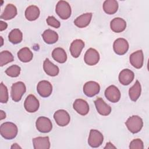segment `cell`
Returning <instances> with one entry per match:
<instances>
[{"mask_svg":"<svg viewBox=\"0 0 149 149\" xmlns=\"http://www.w3.org/2000/svg\"><path fill=\"white\" fill-rule=\"evenodd\" d=\"M53 59L60 63H65L67 60V54L65 51L60 47L55 48L52 52Z\"/></svg>","mask_w":149,"mask_h":149,"instance_id":"4316f807","label":"cell"},{"mask_svg":"<svg viewBox=\"0 0 149 149\" xmlns=\"http://www.w3.org/2000/svg\"><path fill=\"white\" fill-rule=\"evenodd\" d=\"M114 52L119 55H124L129 49V43L127 41L123 38L116 39L113 44Z\"/></svg>","mask_w":149,"mask_h":149,"instance_id":"30bf717a","label":"cell"},{"mask_svg":"<svg viewBox=\"0 0 149 149\" xmlns=\"http://www.w3.org/2000/svg\"><path fill=\"white\" fill-rule=\"evenodd\" d=\"M40 107V102L37 98L33 94L29 95L24 102L25 109L30 113L36 112Z\"/></svg>","mask_w":149,"mask_h":149,"instance_id":"ba28073f","label":"cell"},{"mask_svg":"<svg viewBox=\"0 0 149 149\" xmlns=\"http://www.w3.org/2000/svg\"><path fill=\"white\" fill-rule=\"evenodd\" d=\"M103 9L106 13L113 15L118 9V3L115 0H106L103 3Z\"/></svg>","mask_w":149,"mask_h":149,"instance_id":"484cf974","label":"cell"},{"mask_svg":"<svg viewBox=\"0 0 149 149\" xmlns=\"http://www.w3.org/2000/svg\"><path fill=\"white\" fill-rule=\"evenodd\" d=\"M37 130L41 133H48L52 129V124L51 120L45 116L39 117L36 122Z\"/></svg>","mask_w":149,"mask_h":149,"instance_id":"52a82bcc","label":"cell"},{"mask_svg":"<svg viewBox=\"0 0 149 149\" xmlns=\"http://www.w3.org/2000/svg\"><path fill=\"white\" fill-rule=\"evenodd\" d=\"M85 63L89 66L96 65L100 61V54L98 52L92 48L87 50L84 56Z\"/></svg>","mask_w":149,"mask_h":149,"instance_id":"9c48e42d","label":"cell"},{"mask_svg":"<svg viewBox=\"0 0 149 149\" xmlns=\"http://www.w3.org/2000/svg\"><path fill=\"white\" fill-rule=\"evenodd\" d=\"M42 37L47 44H52L55 43L58 40V34L55 31L47 29L42 34Z\"/></svg>","mask_w":149,"mask_h":149,"instance_id":"d4e9b609","label":"cell"},{"mask_svg":"<svg viewBox=\"0 0 149 149\" xmlns=\"http://www.w3.org/2000/svg\"><path fill=\"white\" fill-rule=\"evenodd\" d=\"M7 26H8V24L6 23H5V22H3L2 20H1V22H0V30L1 31L5 30L7 28Z\"/></svg>","mask_w":149,"mask_h":149,"instance_id":"d590c367","label":"cell"},{"mask_svg":"<svg viewBox=\"0 0 149 149\" xmlns=\"http://www.w3.org/2000/svg\"><path fill=\"white\" fill-rule=\"evenodd\" d=\"M26 91V87L23 82L17 81L13 83L11 87L10 92V95L12 100L15 102L20 101Z\"/></svg>","mask_w":149,"mask_h":149,"instance_id":"277c9868","label":"cell"},{"mask_svg":"<svg viewBox=\"0 0 149 149\" xmlns=\"http://www.w3.org/2000/svg\"><path fill=\"white\" fill-rule=\"evenodd\" d=\"M18 129L17 126L10 122L3 123L0 127V133L2 137L6 140L14 139L17 134Z\"/></svg>","mask_w":149,"mask_h":149,"instance_id":"6da1fadb","label":"cell"},{"mask_svg":"<svg viewBox=\"0 0 149 149\" xmlns=\"http://www.w3.org/2000/svg\"><path fill=\"white\" fill-rule=\"evenodd\" d=\"M8 91L6 86L1 82L0 84V102L1 103H6L8 101Z\"/></svg>","mask_w":149,"mask_h":149,"instance_id":"d6a6232c","label":"cell"},{"mask_svg":"<svg viewBox=\"0 0 149 149\" xmlns=\"http://www.w3.org/2000/svg\"><path fill=\"white\" fill-rule=\"evenodd\" d=\"M17 57L23 62H29L33 59V54L29 48L24 47L18 51Z\"/></svg>","mask_w":149,"mask_h":149,"instance_id":"f1b7e54d","label":"cell"},{"mask_svg":"<svg viewBox=\"0 0 149 149\" xmlns=\"http://www.w3.org/2000/svg\"><path fill=\"white\" fill-rule=\"evenodd\" d=\"M110 27L115 33H121L126 27V21L120 17H115L111 21Z\"/></svg>","mask_w":149,"mask_h":149,"instance_id":"ffe728a7","label":"cell"},{"mask_svg":"<svg viewBox=\"0 0 149 149\" xmlns=\"http://www.w3.org/2000/svg\"><path fill=\"white\" fill-rule=\"evenodd\" d=\"M92 13H86L77 17L74 21V24L79 28H84L87 27L90 23Z\"/></svg>","mask_w":149,"mask_h":149,"instance_id":"7402d4cb","label":"cell"},{"mask_svg":"<svg viewBox=\"0 0 149 149\" xmlns=\"http://www.w3.org/2000/svg\"><path fill=\"white\" fill-rule=\"evenodd\" d=\"M84 47V42L83 40L76 39L74 40L70 44V52L73 58H78Z\"/></svg>","mask_w":149,"mask_h":149,"instance_id":"ac0fdd59","label":"cell"},{"mask_svg":"<svg viewBox=\"0 0 149 149\" xmlns=\"http://www.w3.org/2000/svg\"><path fill=\"white\" fill-rule=\"evenodd\" d=\"M105 96L110 102L115 103L120 100L121 94L118 87L114 85H111L106 88Z\"/></svg>","mask_w":149,"mask_h":149,"instance_id":"8fae6325","label":"cell"},{"mask_svg":"<svg viewBox=\"0 0 149 149\" xmlns=\"http://www.w3.org/2000/svg\"><path fill=\"white\" fill-rule=\"evenodd\" d=\"M1 41H1V46H2V45H3V38H2V37H1Z\"/></svg>","mask_w":149,"mask_h":149,"instance_id":"ab89813d","label":"cell"},{"mask_svg":"<svg viewBox=\"0 0 149 149\" xmlns=\"http://www.w3.org/2000/svg\"><path fill=\"white\" fill-rule=\"evenodd\" d=\"M54 118L58 125L61 127L67 126L70 120L68 112L64 109H59L54 114Z\"/></svg>","mask_w":149,"mask_h":149,"instance_id":"8992f818","label":"cell"},{"mask_svg":"<svg viewBox=\"0 0 149 149\" xmlns=\"http://www.w3.org/2000/svg\"><path fill=\"white\" fill-rule=\"evenodd\" d=\"M20 70V66L16 65H13L6 69L5 73L9 77H16L19 76Z\"/></svg>","mask_w":149,"mask_h":149,"instance_id":"1f68e13d","label":"cell"},{"mask_svg":"<svg viewBox=\"0 0 149 149\" xmlns=\"http://www.w3.org/2000/svg\"><path fill=\"white\" fill-rule=\"evenodd\" d=\"M141 91V84L138 80H136L133 86L131 87L129 90V95L130 99L133 101H136L140 96Z\"/></svg>","mask_w":149,"mask_h":149,"instance_id":"83f0119b","label":"cell"},{"mask_svg":"<svg viewBox=\"0 0 149 149\" xmlns=\"http://www.w3.org/2000/svg\"><path fill=\"white\" fill-rule=\"evenodd\" d=\"M100 90V86L97 82L89 81L86 82L83 86V92L84 94L88 97H92L98 94Z\"/></svg>","mask_w":149,"mask_h":149,"instance_id":"7c38bea8","label":"cell"},{"mask_svg":"<svg viewBox=\"0 0 149 149\" xmlns=\"http://www.w3.org/2000/svg\"><path fill=\"white\" fill-rule=\"evenodd\" d=\"M125 125L131 133H137L142 129L143 122L142 119L140 116L137 115H133L127 119Z\"/></svg>","mask_w":149,"mask_h":149,"instance_id":"7a4b0ae2","label":"cell"},{"mask_svg":"<svg viewBox=\"0 0 149 149\" xmlns=\"http://www.w3.org/2000/svg\"><path fill=\"white\" fill-rule=\"evenodd\" d=\"M130 64L136 69H140L144 62V56L142 50H138L132 53L129 57Z\"/></svg>","mask_w":149,"mask_h":149,"instance_id":"5bb4252c","label":"cell"},{"mask_svg":"<svg viewBox=\"0 0 149 149\" xmlns=\"http://www.w3.org/2000/svg\"><path fill=\"white\" fill-rule=\"evenodd\" d=\"M47 24L51 26V27H53L54 28H56V29H58L61 26V23L54 16H49L47 17Z\"/></svg>","mask_w":149,"mask_h":149,"instance_id":"e575fe53","label":"cell"},{"mask_svg":"<svg viewBox=\"0 0 149 149\" xmlns=\"http://www.w3.org/2000/svg\"><path fill=\"white\" fill-rule=\"evenodd\" d=\"M134 77V73L133 71L129 69H125L119 73V81L122 84L127 86L132 82Z\"/></svg>","mask_w":149,"mask_h":149,"instance_id":"e0dca14e","label":"cell"},{"mask_svg":"<svg viewBox=\"0 0 149 149\" xmlns=\"http://www.w3.org/2000/svg\"><path fill=\"white\" fill-rule=\"evenodd\" d=\"M73 109L80 115L84 116L89 112V105L86 101L83 99H76L73 104Z\"/></svg>","mask_w":149,"mask_h":149,"instance_id":"2e32d148","label":"cell"},{"mask_svg":"<svg viewBox=\"0 0 149 149\" xmlns=\"http://www.w3.org/2000/svg\"><path fill=\"white\" fill-rule=\"evenodd\" d=\"M94 104L97 112L101 115L107 116L111 112V107L106 104L102 98L99 97L94 101Z\"/></svg>","mask_w":149,"mask_h":149,"instance_id":"9a60e30c","label":"cell"},{"mask_svg":"<svg viewBox=\"0 0 149 149\" xmlns=\"http://www.w3.org/2000/svg\"><path fill=\"white\" fill-rule=\"evenodd\" d=\"M33 144L34 149H49L51 144L48 136L37 137L33 139Z\"/></svg>","mask_w":149,"mask_h":149,"instance_id":"d6986e66","label":"cell"},{"mask_svg":"<svg viewBox=\"0 0 149 149\" xmlns=\"http://www.w3.org/2000/svg\"><path fill=\"white\" fill-rule=\"evenodd\" d=\"M104 140L102 134L98 130L95 129H91L89 137L88 139V144L93 148L100 147Z\"/></svg>","mask_w":149,"mask_h":149,"instance_id":"5b68a950","label":"cell"},{"mask_svg":"<svg viewBox=\"0 0 149 149\" xmlns=\"http://www.w3.org/2000/svg\"><path fill=\"white\" fill-rule=\"evenodd\" d=\"M43 69L46 74L50 76H56L59 72V68L52 63L48 58H46L44 61Z\"/></svg>","mask_w":149,"mask_h":149,"instance_id":"44dd1931","label":"cell"},{"mask_svg":"<svg viewBox=\"0 0 149 149\" xmlns=\"http://www.w3.org/2000/svg\"><path fill=\"white\" fill-rule=\"evenodd\" d=\"M106 148H116V147L114 146L111 142H108L106 144V146L104 147V149Z\"/></svg>","mask_w":149,"mask_h":149,"instance_id":"8d00e7d4","label":"cell"},{"mask_svg":"<svg viewBox=\"0 0 149 149\" xmlns=\"http://www.w3.org/2000/svg\"><path fill=\"white\" fill-rule=\"evenodd\" d=\"M11 149H17V148H21V147H20L17 143H14L10 147Z\"/></svg>","mask_w":149,"mask_h":149,"instance_id":"f35d334b","label":"cell"},{"mask_svg":"<svg viewBox=\"0 0 149 149\" xmlns=\"http://www.w3.org/2000/svg\"><path fill=\"white\" fill-rule=\"evenodd\" d=\"M8 39L13 44H19L22 41L23 34L18 29H13L8 35Z\"/></svg>","mask_w":149,"mask_h":149,"instance_id":"f546056e","label":"cell"},{"mask_svg":"<svg viewBox=\"0 0 149 149\" xmlns=\"http://www.w3.org/2000/svg\"><path fill=\"white\" fill-rule=\"evenodd\" d=\"M14 57L8 51H3L0 53V66H3L7 63L13 61Z\"/></svg>","mask_w":149,"mask_h":149,"instance_id":"4dcf8cb0","label":"cell"},{"mask_svg":"<svg viewBox=\"0 0 149 149\" xmlns=\"http://www.w3.org/2000/svg\"><path fill=\"white\" fill-rule=\"evenodd\" d=\"M40 9L36 5L28 6L25 10V17L29 21L36 20L40 16Z\"/></svg>","mask_w":149,"mask_h":149,"instance_id":"cb8c5ba5","label":"cell"},{"mask_svg":"<svg viewBox=\"0 0 149 149\" xmlns=\"http://www.w3.org/2000/svg\"><path fill=\"white\" fill-rule=\"evenodd\" d=\"M130 149H143L144 144L143 141L140 139H136L133 140L129 145Z\"/></svg>","mask_w":149,"mask_h":149,"instance_id":"836d02e7","label":"cell"},{"mask_svg":"<svg viewBox=\"0 0 149 149\" xmlns=\"http://www.w3.org/2000/svg\"><path fill=\"white\" fill-rule=\"evenodd\" d=\"M37 91L42 97H49L52 91V86L50 82L47 80L40 81L37 86Z\"/></svg>","mask_w":149,"mask_h":149,"instance_id":"4fadbf2b","label":"cell"},{"mask_svg":"<svg viewBox=\"0 0 149 149\" xmlns=\"http://www.w3.org/2000/svg\"><path fill=\"white\" fill-rule=\"evenodd\" d=\"M17 13V12L16 7L13 4L8 3L6 6V7H5L3 13L1 14L0 17H1V19L6 20H10L13 18H14L16 16Z\"/></svg>","mask_w":149,"mask_h":149,"instance_id":"603a6c76","label":"cell"},{"mask_svg":"<svg viewBox=\"0 0 149 149\" xmlns=\"http://www.w3.org/2000/svg\"><path fill=\"white\" fill-rule=\"evenodd\" d=\"M0 119L2 120L3 119H5L6 118V113L4 111H3L2 110H1L0 111Z\"/></svg>","mask_w":149,"mask_h":149,"instance_id":"74e56055","label":"cell"},{"mask_svg":"<svg viewBox=\"0 0 149 149\" xmlns=\"http://www.w3.org/2000/svg\"><path fill=\"white\" fill-rule=\"evenodd\" d=\"M55 12L61 19L66 20L70 16L72 10L68 2L65 1H59L56 5Z\"/></svg>","mask_w":149,"mask_h":149,"instance_id":"3957f363","label":"cell"}]
</instances>
